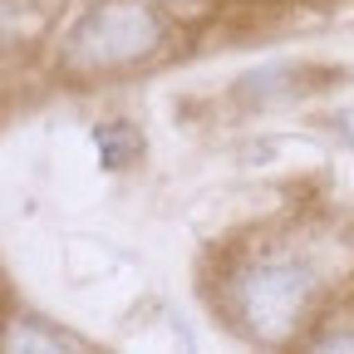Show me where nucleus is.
I'll use <instances>...</instances> for the list:
<instances>
[{
  "mask_svg": "<svg viewBox=\"0 0 354 354\" xmlns=\"http://www.w3.org/2000/svg\"><path fill=\"white\" fill-rule=\"evenodd\" d=\"M310 300H315V276L300 261H261L236 281V320L246 325L251 339L261 344H286Z\"/></svg>",
  "mask_w": 354,
  "mask_h": 354,
  "instance_id": "nucleus-1",
  "label": "nucleus"
},
{
  "mask_svg": "<svg viewBox=\"0 0 354 354\" xmlns=\"http://www.w3.org/2000/svg\"><path fill=\"white\" fill-rule=\"evenodd\" d=\"M158 39H162L158 10H148L143 0H104L69 35L64 59L74 69H123V64L148 59L158 50Z\"/></svg>",
  "mask_w": 354,
  "mask_h": 354,
  "instance_id": "nucleus-2",
  "label": "nucleus"
},
{
  "mask_svg": "<svg viewBox=\"0 0 354 354\" xmlns=\"http://www.w3.org/2000/svg\"><path fill=\"white\" fill-rule=\"evenodd\" d=\"M138 153H143V143L133 138L128 123H104V128H99V162H104L109 172H123Z\"/></svg>",
  "mask_w": 354,
  "mask_h": 354,
  "instance_id": "nucleus-3",
  "label": "nucleus"
},
{
  "mask_svg": "<svg viewBox=\"0 0 354 354\" xmlns=\"http://www.w3.org/2000/svg\"><path fill=\"white\" fill-rule=\"evenodd\" d=\"M330 123H335V133H339V138H344V143L354 148V104H344V109H339V113H335Z\"/></svg>",
  "mask_w": 354,
  "mask_h": 354,
  "instance_id": "nucleus-4",
  "label": "nucleus"
},
{
  "mask_svg": "<svg viewBox=\"0 0 354 354\" xmlns=\"http://www.w3.org/2000/svg\"><path fill=\"white\" fill-rule=\"evenodd\" d=\"M315 349H354V335H320Z\"/></svg>",
  "mask_w": 354,
  "mask_h": 354,
  "instance_id": "nucleus-5",
  "label": "nucleus"
}]
</instances>
